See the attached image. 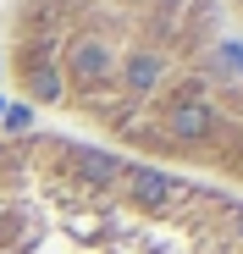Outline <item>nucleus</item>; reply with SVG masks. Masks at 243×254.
Returning <instances> with one entry per match:
<instances>
[{
    "instance_id": "1",
    "label": "nucleus",
    "mask_w": 243,
    "mask_h": 254,
    "mask_svg": "<svg viewBox=\"0 0 243 254\" xmlns=\"http://www.w3.org/2000/svg\"><path fill=\"white\" fill-rule=\"evenodd\" d=\"M238 56L227 0H0V66L22 100L83 111L122 144L205 160Z\"/></svg>"
},
{
    "instance_id": "2",
    "label": "nucleus",
    "mask_w": 243,
    "mask_h": 254,
    "mask_svg": "<svg viewBox=\"0 0 243 254\" xmlns=\"http://www.w3.org/2000/svg\"><path fill=\"white\" fill-rule=\"evenodd\" d=\"M0 254H243V193L105 144L11 133Z\"/></svg>"
},
{
    "instance_id": "3",
    "label": "nucleus",
    "mask_w": 243,
    "mask_h": 254,
    "mask_svg": "<svg viewBox=\"0 0 243 254\" xmlns=\"http://www.w3.org/2000/svg\"><path fill=\"white\" fill-rule=\"evenodd\" d=\"M205 160L243 183V56L227 72V83L216 89V138H210V155Z\"/></svg>"
},
{
    "instance_id": "4",
    "label": "nucleus",
    "mask_w": 243,
    "mask_h": 254,
    "mask_svg": "<svg viewBox=\"0 0 243 254\" xmlns=\"http://www.w3.org/2000/svg\"><path fill=\"white\" fill-rule=\"evenodd\" d=\"M227 17H232V28H238V39H243V0H227Z\"/></svg>"
}]
</instances>
